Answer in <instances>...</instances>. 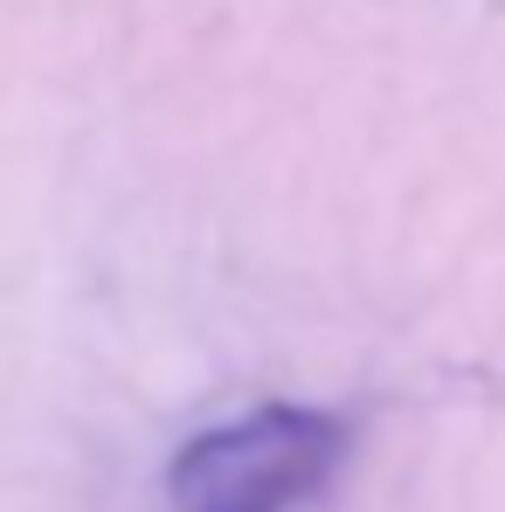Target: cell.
Masks as SVG:
<instances>
[{"instance_id": "6da1fadb", "label": "cell", "mask_w": 505, "mask_h": 512, "mask_svg": "<svg viewBox=\"0 0 505 512\" xmlns=\"http://www.w3.org/2000/svg\"><path fill=\"white\" fill-rule=\"evenodd\" d=\"M353 457V423L305 402H263L194 429L167 464L173 512H305Z\"/></svg>"}]
</instances>
